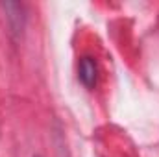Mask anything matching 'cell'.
I'll return each instance as SVG.
<instances>
[{
  "instance_id": "1",
  "label": "cell",
  "mask_w": 159,
  "mask_h": 157,
  "mask_svg": "<svg viewBox=\"0 0 159 157\" xmlns=\"http://www.w3.org/2000/svg\"><path fill=\"white\" fill-rule=\"evenodd\" d=\"M80 79L87 87H94L96 83V63L91 57H83L80 63Z\"/></svg>"
}]
</instances>
